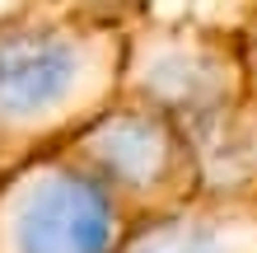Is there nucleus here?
Returning a JSON list of instances; mask_svg holds the SVG:
<instances>
[{
    "label": "nucleus",
    "mask_w": 257,
    "mask_h": 253,
    "mask_svg": "<svg viewBox=\"0 0 257 253\" xmlns=\"http://www.w3.org/2000/svg\"><path fill=\"white\" fill-rule=\"evenodd\" d=\"M126 28L89 24L52 0L0 14V159L61 150L122 94Z\"/></svg>",
    "instance_id": "obj_1"
},
{
    "label": "nucleus",
    "mask_w": 257,
    "mask_h": 253,
    "mask_svg": "<svg viewBox=\"0 0 257 253\" xmlns=\"http://www.w3.org/2000/svg\"><path fill=\"white\" fill-rule=\"evenodd\" d=\"M126 103L173 117L210 164L243 113V52L238 28L215 19L145 14L126 28L122 94Z\"/></svg>",
    "instance_id": "obj_2"
},
{
    "label": "nucleus",
    "mask_w": 257,
    "mask_h": 253,
    "mask_svg": "<svg viewBox=\"0 0 257 253\" xmlns=\"http://www.w3.org/2000/svg\"><path fill=\"white\" fill-rule=\"evenodd\" d=\"M61 150L117 202L131 230L173 216L206 192V159L173 117L117 99Z\"/></svg>",
    "instance_id": "obj_3"
},
{
    "label": "nucleus",
    "mask_w": 257,
    "mask_h": 253,
    "mask_svg": "<svg viewBox=\"0 0 257 253\" xmlns=\"http://www.w3.org/2000/svg\"><path fill=\"white\" fill-rule=\"evenodd\" d=\"M131 220L66 150L10 164L0 178V253H117Z\"/></svg>",
    "instance_id": "obj_4"
},
{
    "label": "nucleus",
    "mask_w": 257,
    "mask_h": 253,
    "mask_svg": "<svg viewBox=\"0 0 257 253\" xmlns=\"http://www.w3.org/2000/svg\"><path fill=\"white\" fill-rule=\"evenodd\" d=\"M117 253H257V188H206L192 206L131 230Z\"/></svg>",
    "instance_id": "obj_5"
},
{
    "label": "nucleus",
    "mask_w": 257,
    "mask_h": 253,
    "mask_svg": "<svg viewBox=\"0 0 257 253\" xmlns=\"http://www.w3.org/2000/svg\"><path fill=\"white\" fill-rule=\"evenodd\" d=\"M56 10L75 14V19H89V24H108V28H131L136 19L155 14L159 0H52Z\"/></svg>",
    "instance_id": "obj_6"
},
{
    "label": "nucleus",
    "mask_w": 257,
    "mask_h": 253,
    "mask_svg": "<svg viewBox=\"0 0 257 253\" xmlns=\"http://www.w3.org/2000/svg\"><path fill=\"white\" fill-rule=\"evenodd\" d=\"M5 169H10V159H0V178H5Z\"/></svg>",
    "instance_id": "obj_7"
}]
</instances>
